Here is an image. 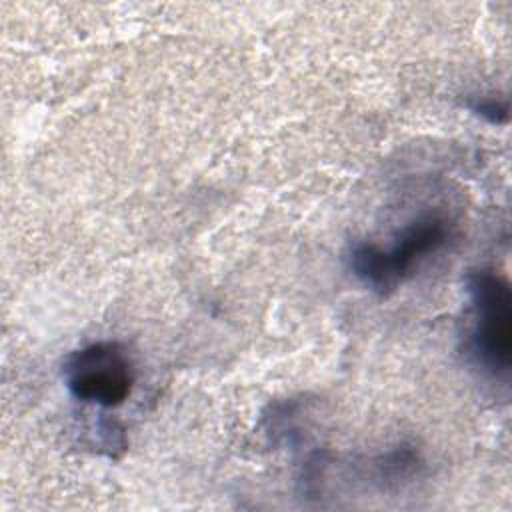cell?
I'll return each mask as SVG.
<instances>
[{
    "instance_id": "1",
    "label": "cell",
    "mask_w": 512,
    "mask_h": 512,
    "mask_svg": "<svg viewBox=\"0 0 512 512\" xmlns=\"http://www.w3.org/2000/svg\"><path fill=\"white\" fill-rule=\"evenodd\" d=\"M450 230V222L440 214L418 216L386 248L368 242L356 244L348 254L350 270L364 286L388 294L448 242Z\"/></svg>"
},
{
    "instance_id": "3",
    "label": "cell",
    "mask_w": 512,
    "mask_h": 512,
    "mask_svg": "<svg viewBox=\"0 0 512 512\" xmlns=\"http://www.w3.org/2000/svg\"><path fill=\"white\" fill-rule=\"evenodd\" d=\"M68 392L86 404L116 408L134 386V366L118 342H94L68 354L62 366Z\"/></svg>"
},
{
    "instance_id": "2",
    "label": "cell",
    "mask_w": 512,
    "mask_h": 512,
    "mask_svg": "<svg viewBox=\"0 0 512 512\" xmlns=\"http://www.w3.org/2000/svg\"><path fill=\"white\" fill-rule=\"evenodd\" d=\"M470 298V332L466 346L474 362L494 378L506 380L512 366V290L490 268L466 274Z\"/></svg>"
},
{
    "instance_id": "4",
    "label": "cell",
    "mask_w": 512,
    "mask_h": 512,
    "mask_svg": "<svg viewBox=\"0 0 512 512\" xmlns=\"http://www.w3.org/2000/svg\"><path fill=\"white\" fill-rule=\"evenodd\" d=\"M470 110L490 124H506L508 122V102L506 100L480 98L470 104Z\"/></svg>"
}]
</instances>
